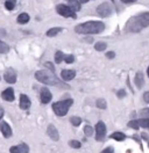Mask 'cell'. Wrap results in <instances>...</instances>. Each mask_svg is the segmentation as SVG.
I'll list each match as a JSON object with an SVG mask.
<instances>
[{"mask_svg":"<svg viewBox=\"0 0 149 153\" xmlns=\"http://www.w3.org/2000/svg\"><path fill=\"white\" fill-rule=\"evenodd\" d=\"M96 105H97V107L99 109H106V107H107L106 100H104V99H98L97 102H96Z\"/></svg>","mask_w":149,"mask_h":153,"instance_id":"cb8c5ba5","label":"cell"},{"mask_svg":"<svg viewBox=\"0 0 149 153\" xmlns=\"http://www.w3.org/2000/svg\"><path fill=\"white\" fill-rule=\"evenodd\" d=\"M84 134H85V136H87V137H91L93 134V128L90 126V125H86L84 128Z\"/></svg>","mask_w":149,"mask_h":153,"instance_id":"83f0119b","label":"cell"},{"mask_svg":"<svg viewBox=\"0 0 149 153\" xmlns=\"http://www.w3.org/2000/svg\"><path fill=\"white\" fill-rule=\"evenodd\" d=\"M68 1H70V0H68Z\"/></svg>","mask_w":149,"mask_h":153,"instance_id":"7bdbcfd3","label":"cell"},{"mask_svg":"<svg viewBox=\"0 0 149 153\" xmlns=\"http://www.w3.org/2000/svg\"><path fill=\"white\" fill-rule=\"evenodd\" d=\"M0 131L2 132V136L5 138H9L12 136V134H13L12 132V128L6 122H0Z\"/></svg>","mask_w":149,"mask_h":153,"instance_id":"7c38bea8","label":"cell"},{"mask_svg":"<svg viewBox=\"0 0 149 153\" xmlns=\"http://www.w3.org/2000/svg\"><path fill=\"white\" fill-rule=\"evenodd\" d=\"M74 76H76L74 70H63V71L61 72V78H62V80H64V81H70V80L74 79Z\"/></svg>","mask_w":149,"mask_h":153,"instance_id":"5bb4252c","label":"cell"},{"mask_svg":"<svg viewBox=\"0 0 149 153\" xmlns=\"http://www.w3.org/2000/svg\"><path fill=\"white\" fill-rule=\"evenodd\" d=\"M107 47V44L105 43V42H98V43H96V45H94V49L97 50V51H104L105 49Z\"/></svg>","mask_w":149,"mask_h":153,"instance_id":"484cf974","label":"cell"},{"mask_svg":"<svg viewBox=\"0 0 149 153\" xmlns=\"http://www.w3.org/2000/svg\"><path fill=\"white\" fill-rule=\"evenodd\" d=\"M74 103L72 99H66V100H62V101H57L53 105V110L57 116H64L68 114L70 107Z\"/></svg>","mask_w":149,"mask_h":153,"instance_id":"277c9868","label":"cell"},{"mask_svg":"<svg viewBox=\"0 0 149 153\" xmlns=\"http://www.w3.org/2000/svg\"><path fill=\"white\" fill-rule=\"evenodd\" d=\"M135 85L139 88H142L143 85H144V79H143L142 72H138L136 73V76H135Z\"/></svg>","mask_w":149,"mask_h":153,"instance_id":"e0dca14e","label":"cell"},{"mask_svg":"<svg viewBox=\"0 0 149 153\" xmlns=\"http://www.w3.org/2000/svg\"><path fill=\"white\" fill-rule=\"evenodd\" d=\"M29 20H30V16L28 15L27 13H21V14H19V16L17 18V21L20 25H26Z\"/></svg>","mask_w":149,"mask_h":153,"instance_id":"2e32d148","label":"cell"},{"mask_svg":"<svg viewBox=\"0 0 149 153\" xmlns=\"http://www.w3.org/2000/svg\"><path fill=\"white\" fill-rule=\"evenodd\" d=\"M4 114H5V111H4V108H2V107H0V120L4 117Z\"/></svg>","mask_w":149,"mask_h":153,"instance_id":"74e56055","label":"cell"},{"mask_svg":"<svg viewBox=\"0 0 149 153\" xmlns=\"http://www.w3.org/2000/svg\"><path fill=\"white\" fill-rule=\"evenodd\" d=\"M64 59V53L62 51H56L55 53V63L56 64H61Z\"/></svg>","mask_w":149,"mask_h":153,"instance_id":"44dd1931","label":"cell"},{"mask_svg":"<svg viewBox=\"0 0 149 153\" xmlns=\"http://www.w3.org/2000/svg\"><path fill=\"white\" fill-rule=\"evenodd\" d=\"M105 29V25L100 21H87L85 23H81L74 27V31L77 34H100Z\"/></svg>","mask_w":149,"mask_h":153,"instance_id":"3957f363","label":"cell"},{"mask_svg":"<svg viewBox=\"0 0 149 153\" xmlns=\"http://www.w3.org/2000/svg\"><path fill=\"white\" fill-rule=\"evenodd\" d=\"M70 123L74 125V126H78V125L82 123V120H81V117L72 116V117H70Z\"/></svg>","mask_w":149,"mask_h":153,"instance_id":"d4e9b609","label":"cell"},{"mask_svg":"<svg viewBox=\"0 0 149 153\" xmlns=\"http://www.w3.org/2000/svg\"><path fill=\"white\" fill-rule=\"evenodd\" d=\"M128 126L132 128V129H134V130H138L140 126L138 124V121H130L129 123H128Z\"/></svg>","mask_w":149,"mask_h":153,"instance_id":"4dcf8cb0","label":"cell"},{"mask_svg":"<svg viewBox=\"0 0 149 153\" xmlns=\"http://www.w3.org/2000/svg\"><path fill=\"white\" fill-rule=\"evenodd\" d=\"M106 136V125L104 122H98L96 125V140L97 142H102Z\"/></svg>","mask_w":149,"mask_h":153,"instance_id":"8992f818","label":"cell"},{"mask_svg":"<svg viewBox=\"0 0 149 153\" xmlns=\"http://www.w3.org/2000/svg\"><path fill=\"white\" fill-rule=\"evenodd\" d=\"M44 65H46V67H48V70H49V71H51V72H54V73H55V67H54V65H53L51 63L47 62Z\"/></svg>","mask_w":149,"mask_h":153,"instance_id":"d6a6232c","label":"cell"},{"mask_svg":"<svg viewBox=\"0 0 149 153\" xmlns=\"http://www.w3.org/2000/svg\"><path fill=\"white\" fill-rule=\"evenodd\" d=\"M143 100H144V102L149 103V92H146V93L143 94Z\"/></svg>","mask_w":149,"mask_h":153,"instance_id":"d590c367","label":"cell"},{"mask_svg":"<svg viewBox=\"0 0 149 153\" xmlns=\"http://www.w3.org/2000/svg\"><path fill=\"white\" fill-rule=\"evenodd\" d=\"M138 124H139V126H142V128H148L149 126V118H141V120H139L138 121Z\"/></svg>","mask_w":149,"mask_h":153,"instance_id":"4316f807","label":"cell"},{"mask_svg":"<svg viewBox=\"0 0 149 153\" xmlns=\"http://www.w3.org/2000/svg\"><path fill=\"white\" fill-rule=\"evenodd\" d=\"M8 51H9V45L0 39V53H7Z\"/></svg>","mask_w":149,"mask_h":153,"instance_id":"7402d4cb","label":"cell"},{"mask_svg":"<svg viewBox=\"0 0 149 153\" xmlns=\"http://www.w3.org/2000/svg\"><path fill=\"white\" fill-rule=\"evenodd\" d=\"M111 138L112 139L118 140V142H122V140H125V139H126V134L120 132V131H117V132H114V134H111Z\"/></svg>","mask_w":149,"mask_h":153,"instance_id":"d6986e66","label":"cell"},{"mask_svg":"<svg viewBox=\"0 0 149 153\" xmlns=\"http://www.w3.org/2000/svg\"><path fill=\"white\" fill-rule=\"evenodd\" d=\"M5 7L8 10H13L15 7V0H6L5 1Z\"/></svg>","mask_w":149,"mask_h":153,"instance_id":"603a6c76","label":"cell"},{"mask_svg":"<svg viewBox=\"0 0 149 153\" xmlns=\"http://www.w3.org/2000/svg\"><path fill=\"white\" fill-rule=\"evenodd\" d=\"M148 147H149V142H148Z\"/></svg>","mask_w":149,"mask_h":153,"instance_id":"b9f144b4","label":"cell"},{"mask_svg":"<svg viewBox=\"0 0 149 153\" xmlns=\"http://www.w3.org/2000/svg\"><path fill=\"white\" fill-rule=\"evenodd\" d=\"M90 0H79V4H86V2H89Z\"/></svg>","mask_w":149,"mask_h":153,"instance_id":"ab89813d","label":"cell"},{"mask_svg":"<svg viewBox=\"0 0 149 153\" xmlns=\"http://www.w3.org/2000/svg\"><path fill=\"white\" fill-rule=\"evenodd\" d=\"M106 57L108 58V59H113V58L115 57V53H114L113 51H108V52L106 53Z\"/></svg>","mask_w":149,"mask_h":153,"instance_id":"e575fe53","label":"cell"},{"mask_svg":"<svg viewBox=\"0 0 149 153\" xmlns=\"http://www.w3.org/2000/svg\"><path fill=\"white\" fill-rule=\"evenodd\" d=\"M4 78H5V81L6 82H8V84H15L17 82V72L12 67H8L4 72Z\"/></svg>","mask_w":149,"mask_h":153,"instance_id":"ba28073f","label":"cell"},{"mask_svg":"<svg viewBox=\"0 0 149 153\" xmlns=\"http://www.w3.org/2000/svg\"><path fill=\"white\" fill-rule=\"evenodd\" d=\"M102 153H114V150H113V147H107V149H105Z\"/></svg>","mask_w":149,"mask_h":153,"instance_id":"8d00e7d4","label":"cell"},{"mask_svg":"<svg viewBox=\"0 0 149 153\" xmlns=\"http://www.w3.org/2000/svg\"><path fill=\"white\" fill-rule=\"evenodd\" d=\"M63 60H65V63H68V64H72L74 62V57L72 55H64V59Z\"/></svg>","mask_w":149,"mask_h":153,"instance_id":"f546056e","label":"cell"},{"mask_svg":"<svg viewBox=\"0 0 149 153\" xmlns=\"http://www.w3.org/2000/svg\"><path fill=\"white\" fill-rule=\"evenodd\" d=\"M149 26V12L138 14L128 20L126 23V30L130 33H139Z\"/></svg>","mask_w":149,"mask_h":153,"instance_id":"6da1fadb","label":"cell"},{"mask_svg":"<svg viewBox=\"0 0 149 153\" xmlns=\"http://www.w3.org/2000/svg\"><path fill=\"white\" fill-rule=\"evenodd\" d=\"M140 114L142 116H144V118H149V108H144L140 111Z\"/></svg>","mask_w":149,"mask_h":153,"instance_id":"1f68e13d","label":"cell"},{"mask_svg":"<svg viewBox=\"0 0 149 153\" xmlns=\"http://www.w3.org/2000/svg\"><path fill=\"white\" fill-rule=\"evenodd\" d=\"M47 134H48V136H49L54 142H57V140L59 139V134H58V131H57L55 125H53V124L49 125L48 129H47Z\"/></svg>","mask_w":149,"mask_h":153,"instance_id":"4fadbf2b","label":"cell"},{"mask_svg":"<svg viewBox=\"0 0 149 153\" xmlns=\"http://www.w3.org/2000/svg\"><path fill=\"white\" fill-rule=\"evenodd\" d=\"M69 145H70L72 149H81V146H82V144L79 143L78 140H70V142H69Z\"/></svg>","mask_w":149,"mask_h":153,"instance_id":"f1b7e54d","label":"cell"},{"mask_svg":"<svg viewBox=\"0 0 149 153\" xmlns=\"http://www.w3.org/2000/svg\"><path fill=\"white\" fill-rule=\"evenodd\" d=\"M35 79L37 81L44 84V85H51V86H57L62 87V88H69L70 86H68L66 84H64L63 81H61L54 72L49 71V70H40L35 72Z\"/></svg>","mask_w":149,"mask_h":153,"instance_id":"7a4b0ae2","label":"cell"},{"mask_svg":"<svg viewBox=\"0 0 149 153\" xmlns=\"http://www.w3.org/2000/svg\"><path fill=\"white\" fill-rule=\"evenodd\" d=\"M30 105H32V102H30L29 97L26 94H21L20 95V108L22 110H27V109H29Z\"/></svg>","mask_w":149,"mask_h":153,"instance_id":"9a60e30c","label":"cell"},{"mask_svg":"<svg viewBox=\"0 0 149 153\" xmlns=\"http://www.w3.org/2000/svg\"><path fill=\"white\" fill-rule=\"evenodd\" d=\"M148 128H149V126H148Z\"/></svg>","mask_w":149,"mask_h":153,"instance_id":"ee69618b","label":"cell"},{"mask_svg":"<svg viewBox=\"0 0 149 153\" xmlns=\"http://www.w3.org/2000/svg\"><path fill=\"white\" fill-rule=\"evenodd\" d=\"M61 31H62V28H59V27L51 28L47 31V36H48V37H54V36H56L57 34H59Z\"/></svg>","mask_w":149,"mask_h":153,"instance_id":"ffe728a7","label":"cell"},{"mask_svg":"<svg viewBox=\"0 0 149 153\" xmlns=\"http://www.w3.org/2000/svg\"><path fill=\"white\" fill-rule=\"evenodd\" d=\"M97 12H98V14H99L100 16L107 18V16H110L112 14L111 5L107 4V2H102V5H99V6L97 7Z\"/></svg>","mask_w":149,"mask_h":153,"instance_id":"52a82bcc","label":"cell"},{"mask_svg":"<svg viewBox=\"0 0 149 153\" xmlns=\"http://www.w3.org/2000/svg\"><path fill=\"white\" fill-rule=\"evenodd\" d=\"M68 6H69L71 10H74V13L81 10V4H79V1H77V0H70Z\"/></svg>","mask_w":149,"mask_h":153,"instance_id":"ac0fdd59","label":"cell"},{"mask_svg":"<svg viewBox=\"0 0 149 153\" xmlns=\"http://www.w3.org/2000/svg\"><path fill=\"white\" fill-rule=\"evenodd\" d=\"M147 73H148V76H149V66H148V68H147Z\"/></svg>","mask_w":149,"mask_h":153,"instance_id":"60d3db41","label":"cell"},{"mask_svg":"<svg viewBox=\"0 0 149 153\" xmlns=\"http://www.w3.org/2000/svg\"><path fill=\"white\" fill-rule=\"evenodd\" d=\"M51 93H50V91L47 88V87H42L41 88V92H40V99H41V102L43 103V105H47V103H49L50 101H51Z\"/></svg>","mask_w":149,"mask_h":153,"instance_id":"9c48e42d","label":"cell"},{"mask_svg":"<svg viewBox=\"0 0 149 153\" xmlns=\"http://www.w3.org/2000/svg\"><path fill=\"white\" fill-rule=\"evenodd\" d=\"M117 95H118V97H125V95H126V92H125V89H120L118 93H117Z\"/></svg>","mask_w":149,"mask_h":153,"instance_id":"836d02e7","label":"cell"},{"mask_svg":"<svg viewBox=\"0 0 149 153\" xmlns=\"http://www.w3.org/2000/svg\"><path fill=\"white\" fill-rule=\"evenodd\" d=\"M9 153H29V146L27 144L21 143L9 149Z\"/></svg>","mask_w":149,"mask_h":153,"instance_id":"30bf717a","label":"cell"},{"mask_svg":"<svg viewBox=\"0 0 149 153\" xmlns=\"http://www.w3.org/2000/svg\"><path fill=\"white\" fill-rule=\"evenodd\" d=\"M56 12H57L59 15L64 16V18H72V19H76V18H77L76 13H74V10H71L68 5H63V4L57 5V6H56Z\"/></svg>","mask_w":149,"mask_h":153,"instance_id":"5b68a950","label":"cell"},{"mask_svg":"<svg viewBox=\"0 0 149 153\" xmlns=\"http://www.w3.org/2000/svg\"><path fill=\"white\" fill-rule=\"evenodd\" d=\"M1 97H2V100H5V101H8V102H12V101H14V99H15V95H14V91H13V88L12 87H8V88H6L2 93H1Z\"/></svg>","mask_w":149,"mask_h":153,"instance_id":"8fae6325","label":"cell"},{"mask_svg":"<svg viewBox=\"0 0 149 153\" xmlns=\"http://www.w3.org/2000/svg\"><path fill=\"white\" fill-rule=\"evenodd\" d=\"M122 2H125V4H133V2H135V0H121Z\"/></svg>","mask_w":149,"mask_h":153,"instance_id":"f35d334b","label":"cell"}]
</instances>
